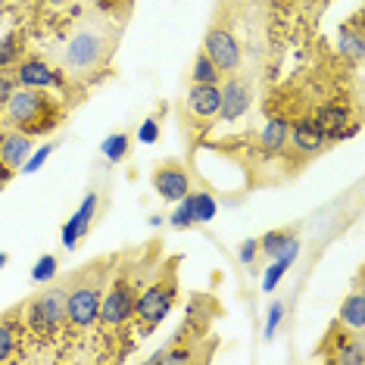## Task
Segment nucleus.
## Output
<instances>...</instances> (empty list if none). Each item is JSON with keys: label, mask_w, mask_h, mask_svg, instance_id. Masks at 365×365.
I'll list each match as a JSON object with an SVG mask.
<instances>
[{"label": "nucleus", "mask_w": 365, "mask_h": 365, "mask_svg": "<svg viewBox=\"0 0 365 365\" xmlns=\"http://www.w3.org/2000/svg\"><path fill=\"white\" fill-rule=\"evenodd\" d=\"M115 47V29L103 19H85L72 29L66 44L56 51V66L66 78L85 81L101 72Z\"/></svg>", "instance_id": "1"}, {"label": "nucleus", "mask_w": 365, "mask_h": 365, "mask_svg": "<svg viewBox=\"0 0 365 365\" xmlns=\"http://www.w3.org/2000/svg\"><path fill=\"white\" fill-rule=\"evenodd\" d=\"M106 265H110V259H97L66 281V322L69 325L81 331L97 325L101 300L106 290Z\"/></svg>", "instance_id": "2"}, {"label": "nucleus", "mask_w": 365, "mask_h": 365, "mask_svg": "<svg viewBox=\"0 0 365 365\" xmlns=\"http://www.w3.org/2000/svg\"><path fill=\"white\" fill-rule=\"evenodd\" d=\"M178 256H172L169 262L160 265V275H156L144 290H138L135 297V319H138V334H150L160 325L165 315L172 312V306L178 300Z\"/></svg>", "instance_id": "3"}, {"label": "nucleus", "mask_w": 365, "mask_h": 365, "mask_svg": "<svg viewBox=\"0 0 365 365\" xmlns=\"http://www.w3.org/2000/svg\"><path fill=\"white\" fill-rule=\"evenodd\" d=\"M6 119L16 125V131L26 135H44L60 122V106H56L47 94H41L38 88H22L13 91L6 101Z\"/></svg>", "instance_id": "4"}, {"label": "nucleus", "mask_w": 365, "mask_h": 365, "mask_svg": "<svg viewBox=\"0 0 365 365\" xmlns=\"http://www.w3.org/2000/svg\"><path fill=\"white\" fill-rule=\"evenodd\" d=\"M135 297H138V284L125 272H115V278L103 290L101 319L97 322H103V328H122L135 312Z\"/></svg>", "instance_id": "5"}, {"label": "nucleus", "mask_w": 365, "mask_h": 365, "mask_svg": "<svg viewBox=\"0 0 365 365\" xmlns=\"http://www.w3.org/2000/svg\"><path fill=\"white\" fill-rule=\"evenodd\" d=\"M26 319L38 334H53L66 325V284L47 287L44 294L31 297L26 303Z\"/></svg>", "instance_id": "6"}, {"label": "nucleus", "mask_w": 365, "mask_h": 365, "mask_svg": "<svg viewBox=\"0 0 365 365\" xmlns=\"http://www.w3.org/2000/svg\"><path fill=\"white\" fill-rule=\"evenodd\" d=\"M203 53L215 63L219 72H235L240 66V44L235 41V35L225 29H212L203 41Z\"/></svg>", "instance_id": "7"}, {"label": "nucleus", "mask_w": 365, "mask_h": 365, "mask_svg": "<svg viewBox=\"0 0 365 365\" xmlns=\"http://www.w3.org/2000/svg\"><path fill=\"white\" fill-rule=\"evenodd\" d=\"M219 91H222V101H219L222 122H237L240 115H247V110H250V81L231 76Z\"/></svg>", "instance_id": "8"}, {"label": "nucleus", "mask_w": 365, "mask_h": 365, "mask_svg": "<svg viewBox=\"0 0 365 365\" xmlns=\"http://www.w3.org/2000/svg\"><path fill=\"white\" fill-rule=\"evenodd\" d=\"M153 190L163 197V200H172L178 203L185 194H190V178L185 172V165L181 163H163L160 169L153 172Z\"/></svg>", "instance_id": "9"}, {"label": "nucleus", "mask_w": 365, "mask_h": 365, "mask_svg": "<svg viewBox=\"0 0 365 365\" xmlns=\"http://www.w3.org/2000/svg\"><path fill=\"white\" fill-rule=\"evenodd\" d=\"M309 119L319 125V131L328 140H340V138H346V135H353V131H356V119H350V113H346L340 103L319 106V110H315Z\"/></svg>", "instance_id": "10"}, {"label": "nucleus", "mask_w": 365, "mask_h": 365, "mask_svg": "<svg viewBox=\"0 0 365 365\" xmlns=\"http://www.w3.org/2000/svg\"><path fill=\"white\" fill-rule=\"evenodd\" d=\"M94 215H97V194L91 190L85 200H81V206L76 210V215H69V222L63 225V247H66V250H76L78 240L88 235Z\"/></svg>", "instance_id": "11"}, {"label": "nucleus", "mask_w": 365, "mask_h": 365, "mask_svg": "<svg viewBox=\"0 0 365 365\" xmlns=\"http://www.w3.org/2000/svg\"><path fill=\"white\" fill-rule=\"evenodd\" d=\"M259 250L265 256H272V259H284L294 265V259L300 256V237L290 235V231L278 228V231H269V235L259 237Z\"/></svg>", "instance_id": "12"}, {"label": "nucleus", "mask_w": 365, "mask_h": 365, "mask_svg": "<svg viewBox=\"0 0 365 365\" xmlns=\"http://www.w3.org/2000/svg\"><path fill=\"white\" fill-rule=\"evenodd\" d=\"M16 78H19L22 88H38V91H44L51 85H60V76H56L51 66L41 60V56H29V60H22L19 69H16Z\"/></svg>", "instance_id": "13"}, {"label": "nucleus", "mask_w": 365, "mask_h": 365, "mask_svg": "<svg viewBox=\"0 0 365 365\" xmlns=\"http://www.w3.org/2000/svg\"><path fill=\"white\" fill-rule=\"evenodd\" d=\"M31 153V138L26 131H10V135L0 138V165H6L10 172H19L22 163Z\"/></svg>", "instance_id": "14"}, {"label": "nucleus", "mask_w": 365, "mask_h": 365, "mask_svg": "<svg viewBox=\"0 0 365 365\" xmlns=\"http://www.w3.org/2000/svg\"><path fill=\"white\" fill-rule=\"evenodd\" d=\"M287 140H294V150L297 153H303V156H315V153H322L325 150V144H328V138L319 131V125H315L312 119H300L294 128H290V138Z\"/></svg>", "instance_id": "15"}, {"label": "nucleus", "mask_w": 365, "mask_h": 365, "mask_svg": "<svg viewBox=\"0 0 365 365\" xmlns=\"http://www.w3.org/2000/svg\"><path fill=\"white\" fill-rule=\"evenodd\" d=\"M219 101H222V91L219 85H200L194 81V88L187 91V110L200 119H212L219 113Z\"/></svg>", "instance_id": "16"}, {"label": "nucleus", "mask_w": 365, "mask_h": 365, "mask_svg": "<svg viewBox=\"0 0 365 365\" xmlns=\"http://www.w3.org/2000/svg\"><path fill=\"white\" fill-rule=\"evenodd\" d=\"M287 138H290V122L281 119V115H272V119L262 125V131H259V147L265 153H278V150H284V147L290 144Z\"/></svg>", "instance_id": "17"}, {"label": "nucleus", "mask_w": 365, "mask_h": 365, "mask_svg": "<svg viewBox=\"0 0 365 365\" xmlns=\"http://www.w3.org/2000/svg\"><path fill=\"white\" fill-rule=\"evenodd\" d=\"M340 325L356 331V334H362V328H365V297H362V290H353V294L344 300V306H340Z\"/></svg>", "instance_id": "18"}, {"label": "nucleus", "mask_w": 365, "mask_h": 365, "mask_svg": "<svg viewBox=\"0 0 365 365\" xmlns=\"http://www.w3.org/2000/svg\"><path fill=\"white\" fill-rule=\"evenodd\" d=\"M128 150H131V135H128V131H113V135H106L103 144H101L103 160L113 163V165H119L122 160H125Z\"/></svg>", "instance_id": "19"}, {"label": "nucleus", "mask_w": 365, "mask_h": 365, "mask_svg": "<svg viewBox=\"0 0 365 365\" xmlns=\"http://www.w3.org/2000/svg\"><path fill=\"white\" fill-rule=\"evenodd\" d=\"M190 206H194V222H212L215 212H219V203H215V197L206 194V190H197V194H190Z\"/></svg>", "instance_id": "20"}, {"label": "nucleus", "mask_w": 365, "mask_h": 365, "mask_svg": "<svg viewBox=\"0 0 365 365\" xmlns=\"http://www.w3.org/2000/svg\"><path fill=\"white\" fill-rule=\"evenodd\" d=\"M219 76H222V72L215 69V63L210 60V56L197 53V60H194V81H200V85H219Z\"/></svg>", "instance_id": "21"}, {"label": "nucleus", "mask_w": 365, "mask_h": 365, "mask_svg": "<svg viewBox=\"0 0 365 365\" xmlns=\"http://www.w3.org/2000/svg\"><path fill=\"white\" fill-rule=\"evenodd\" d=\"M340 51L346 56H353V60H362V31L350 26L340 29Z\"/></svg>", "instance_id": "22"}, {"label": "nucleus", "mask_w": 365, "mask_h": 365, "mask_svg": "<svg viewBox=\"0 0 365 365\" xmlns=\"http://www.w3.org/2000/svg\"><path fill=\"white\" fill-rule=\"evenodd\" d=\"M56 269H60V262H56L53 253L41 256L35 262V269H31V281H38V284H44V281H53L56 278Z\"/></svg>", "instance_id": "23"}, {"label": "nucleus", "mask_w": 365, "mask_h": 365, "mask_svg": "<svg viewBox=\"0 0 365 365\" xmlns=\"http://www.w3.org/2000/svg\"><path fill=\"white\" fill-rule=\"evenodd\" d=\"M169 225L172 228H190L194 225V206H190V194H185L175 206V212L169 215Z\"/></svg>", "instance_id": "24"}, {"label": "nucleus", "mask_w": 365, "mask_h": 365, "mask_svg": "<svg viewBox=\"0 0 365 365\" xmlns=\"http://www.w3.org/2000/svg\"><path fill=\"white\" fill-rule=\"evenodd\" d=\"M19 53H22V38L6 35L4 41H0V69H4V66H13L16 60H19Z\"/></svg>", "instance_id": "25"}, {"label": "nucleus", "mask_w": 365, "mask_h": 365, "mask_svg": "<svg viewBox=\"0 0 365 365\" xmlns=\"http://www.w3.org/2000/svg\"><path fill=\"white\" fill-rule=\"evenodd\" d=\"M16 350V325L10 319H0V362L10 359Z\"/></svg>", "instance_id": "26"}, {"label": "nucleus", "mask_w": 365, "mask_h": 365, "mask_svg": "<svg viewBox=\"0 0 365 365\" xmlns=\"http://www.w3.org/2000/svg\"><path fill=\"white\" fill-rule=\"evenodd\" d=\"M281 319H284V303L275 300L269 306V315H265V328H262V337H265V344H269L272 337L278 334V325H281Z\"/></svg>", "instance_id": "27"}, {"label": "nucleus", "mask_w": 365, "mask_h": 365, "mask_svg": "<svg viewBox=\"0 0 365 365\" xmlns=\"http://www.w3.org/2000/svg\"><path fill=\"white\" fill-rule=\"evenodd\" d=\"M290 269V262H284V259H272V265H269V272H265V278H262V290L265 294H272V290L278 287V281L284 278V272Z\"/></svg>", "instance_id": "28"}, {"label": "nucleus", "mask_w": 365, "mask_h": 365, "mask_svg": "<svg viewBox=\"0 0 365 365\" xmlns=\"http://www.w3.org/2000/svg\"><path fill=\"white\" fill-rule=\"evenodd\" d=\"M53 150H56V144H44V147H38L35 153H29V160L22 163V169H19V172H26V175H31V172H38L41 165L47 163V156H51Z\"/></svg>", "instance_id": "29"}, {"label": "nucleus", "mask_w": 365, "mask_h": 365, "mask_svg": "<svg viewBox=\"0 0 365 365\" xmlns=\"http://www.w3.org/2000/svg\"><path fill=\"white\" fill-rule=\"evenodd\" d=\"M138 140H140V144H156V140H160V122H156V119H144V122H140Z\"/></svg>", "instance_id": "30"}, {"label": "nucleus", "mask_w": 365, "mask_h": 365, "mask_svg": "<svg viewBox=\"0 0 365 365\" xmlns=\"http://www.w3.org/2000/svg\"><path fill=\"white\" fill-rule=\"evenodd\" d=\"M237 256H240V262H244V265H253V262H256V256H259V240L247 237V240H244V244H240V250H237Z\"/></svg>", "instance_id": "31"}, {"label": "nucleus", "mask_w": 365, "mask_h": 365, "mask_svg": "<svg viewBox=\"0 0 365 365\" xmlns=\"http://www.w3.org/2000/svg\"><path fill=\"white\" fill-rule=\"evenodd\" d=\"M6 262H10V256H6V253H0V269H4Z\"/></svg>", "instance_id": "32"}, {"label": "nucleus", "mask_w": 365, "mask_h": 365, "mask_svg": "<svg viewBox=\"0 0 365 365\" xmlns=\"http://www.w3.org/2000/svg\"><path fill=\"white\" fill-rule=\"evenodd\" d=\"M47 4H53V6H60V4H66V0H47Z\"/></svg>", "instance_id": "33"}, {"label": "nucleus", "mask_w": 365, "mask_h": 365, "mask_svg": "<svg viewBox=\"0 0 365 365\" xmlns=\"http://www.w3.org/2000/svg\"><path fill=\"white\" fill-rule=\"evenodd\" d=\"M19 4H35V0H19Z\"/></svg>", "instance_id": "34"}]
</instances>
